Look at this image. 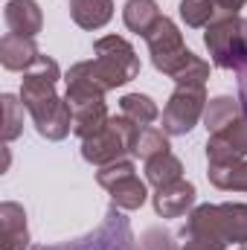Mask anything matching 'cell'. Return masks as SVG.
<instances>
[{
  "label": "cell",
  "mask_w": 247,
  "mask_h": 250,
  "mask_svg": "<svg viewBox=\"0 0 247 250\" xmlns=\"http://www.w3.org/2000/svg\"><path fill=\"white\" fill-rule=\"evenodd\" d=\"M140 76V56L123 35H102L93 41V59L73 64L64 73V99L70 108L105 99V93L123 87Z\"/></svg>",
  "instance_id": "6da1fadb"
},
{
  "label": "cell",
  "mask_w": 247,
  "mask_h": 250,
  "mask_svg": "<svg viewBox=\"0 0 247 250\" xmlns=\"http://www.w3.org/2000/svg\"><path fill=\"white\" fill-rule=\"evenodd\" d=\"M62 79V67L50 56H41L21 79V102L32 117L35 131L50 143H62L73 131V108L56 90Z\"/></svg>",
  "instance_id": "7a4b0ae2"
},
{
  "label": "cell",
  "mask_w": 247,
  "mask_h": 250,
  "mask_svg": "<svg viewBox=\"0 0 247 250\" xmlns=\"http://www.w3.org/2000/svg\"><path fill=\"white\" fill-rule=\"evenodd\" d=\"M148 56L157 73L175 79V84H206L209 79V62L195 56L184 44V32L172 18H160L151 32L145 35Z\"/></svg>",
  "instance_id": "3957f363"
},
{
  "label": "cell",
  "mask_w": 247,
  "mask_h": 250,
  "mask_svg": "<svg viewBox=\"0 0 247 250\" xmlns=\"http://www.w3.org/2000/svg\"><path fill=\"white\" fill-rule=\"evenodd\" d=\"M209 62L221 70H239L247 62V21L233 12H218L204 29Z\"/></svg>",
  "instance_id": "277c9868"
},
{
  "label": "cell",
  "mask_w": 247,
  "mask_h": 250,
  "mask_svg": "<svg viewBox=\"0 0 247 250\" xmlns=\"http://www.w3.org/2000/svg\"><path fill=\"white\" fill-rule=\"evenodd\" d=\"M140 125H134L128 117H111V123L105 125V131H99L90 140H82V157L102 169L108 163H117L125 157H134V143H137Z\"/></svg>",
  "instance_id": "5b68a950"
},
{
  "label": "cell",
  "mask_w": 247,
  "mask_h": 250,
  "mask_svg": "<svg viewBox=\"0 0 247 250\" xmlns=\"http://www.w3.org/2000/svg\"><path fill=\"white\" fill-rule=\"evenodd\" d=\"M32 250H143V248H137V239L131 233V224L123 215V209L111 204L102 224L93 233H87L82 239H73V242H64V245H38Z\"/></svg>",
  "instance_id": "8992f818"
},
{
  "label": "cell",
  "mask_w": 247,
  "mask_h": 250,
  "mask_svg": "<svg viewBox=\"0 0 247 250\" xmlns=\"http://www.w3.org/2000/svg\"><path fill=\"white\" fill-rule=\"evenodd\" d=\"M206 84H175L163 114H160V123L163 131L169 137H184L189 134L195 125L204 120V111H206Z\"/></svg>",
  "instance_id": "52a82bcc"
},
{
  "label": "cell",
  "mask_w": 247,
  "mask_h": 250,
  "mask_svg": "<svg viewBox=\"0 0 247 250\" xmlns=\"http://www.w3.org/2000/svg\"><path fill=\"white\" fill-rule=\"evenodd\" d=\"M96 184L102 189H108L111 204L120 207L123 212H134V209H140V207L148 201L145 181L137 178V166H134L131 157L102 166V169L96 172Z\"/></svg>",
  "instance_id": "ba28073f"
},
{
  "label": "cell",
  "mask_w": 247,
  "mask_h": 250,
  "mask_svg": "<svg viewBox=\"0 0 247 250\" xmlns=\"http://www.w3.org/2000/svg\"><path fill=\"white\" fill-rule=\"evenodd\" d=\"M195 198H198L195 184L181 178L175 184H166V187L154 189L151 204H154V212L160 218H181V215H189L195 209Z\"/></svg>",
  "instance_id": "9c48e42d"
},
{
  "label": "cell",
  "mask_w": 247,
  "mask_h": 250,
  "mask_svg": "<svg viewBox=\"0 0 247 250\" xmlns=\"http://www.w3.org/2000/svg\"><path fill=\"white\" fill-rule=\"evenodd\" d=\"M247 157V117L236 120L218 134H209L206 140V163H224Z\"/></svg>",
  "instance_id": "30bf717a"
},
{
  "label": "cell",
  "mask_w": 247,
  "mask_h": 250,
  "mask_svg": "<svg viewBox=\"0 0 247 250\" xmlns=\"http://www.w3.org/2000/svg\"><path fill=\"white\" fill-rule=\"evenodd\" d=\"M3 21L9 32L23 38H35L44 29V12L35 0H9L3 6Z\"/></svg>",
  "instance_id": "8fae6325"
},
{
  "label": "cell",
  "mask_w": 247,
  "mask_h": 250,
  "mask_svg": "<svg viewBox=\"0 0 247 250\" xmlns=\"http://www.w3.org/2000/svg\"><path fill=\"white\" fill-rule=\"evenodd\" d=\"M41 59V50L35 44V38H23L15 32H6L0 38V64L12 73H26L29 67Z\"/></svg>",
  "instance_id": "7c38bea8"
},
{
  "label": "cell",
  "mask_w": 247,
  "mask_h": 250,
  "mask_svg": "<svg viewBox=\"0 0 247 250\" xmlns=\"http://www.w3.org/2000/svg\"><path fill=\"white\" fill-rule=\"evenodd\" d=\"M0 236L3 250H26L29 248V227H26V209L15 201L0 204Z\"/></svg>",
  "instance_id": "4fadbf2b"
},
{
  "label": "cell",
  "mask_w": 247,
  "mask_h": 250,
  "mask_svg": "<svg viewBox=\"0 0 247 250\" xmlns=\"http://www.w3.org/2000/svg\"><path fill=\"white\" fill-rule=\"evenodd\" d=\"M212 215L227 245H247V204H212Z\"/></svg>",
  "instance_id": "5bb4252c"
},
{
  "label": "cell",
  "mask_w": 247,
  "mask_h": 250,
  "mask_svg": "<svg viewBox=\"0 0 247 250\" xmlns=\"http://www.w3.org/2000/svg\"><path fill=\"white\" fill-rule=\"evenodd\" d=\"M108 123H111V114H108L105 99H93V102H84V105L73 108V134L79 140L96 137L99 131H105Z\"/></svg>",
  "instance_id": "9a60e30c"
},
{
  "label": "cell",
  "mask_w": 247,
  "mask_h": 250,
  "mask_svg": "<svg viewBox=\"0 0 247 250\" xmlns=\"http://www.w3.org/2000/svg\"><path fill=\"white\" fill-rule=\"evenodd\" d=\"M160 18H163V12H160L157 0H125V6H123L125 29L140 35V38H145Z\"/></svg>",
  "instance_id": "2e32d148"
},
{
  "label": "cell",
  "mask_w": 247,
  "mask_h": 250,
  "mask_svg": "<svg viewBox=\"0 0 247 250\" xmlns=\"http://www.w3.org/2000/svg\"><path fill=\"white\" fill-rule=\"evenodd\" d=\"M206 178L215 189L224 192H247V160H224V163H206Z\"/></svg>",
  "instance_id": "e0dca14e"
},
{
  "label": "cell",
  "mask_w": 247,
  "mask_h": 250,
  "mask_svg": "<svg viewBox=\"0 0 247 250\" xmlns=\"http://www.w3.org/2000/svg\"><path fill=\"white\" fill-rule=\"evenodd\" d=\"M70 18L82 29H102L114 18V0H70Z\"/></svg>",
  "instance_id": "ac0fdd59"
},
{
  "label": "cell",
  "mask_w": 247,
  "mask_h": 250,
  "mask_svg": "<svg viewBox=\"0 0 247 250\" xmlns=\"http://www.w3.org/2000/svg\"><path fill=\"white\" fill-rule=\"evenodd\" d=\"M242 117L245 114H242L239 99H233V96H215V99L206 102L204 128H206V134H218V131H224L227 125H233L236 120H242Z\"/></svg>",
  "instance_id": "d6986e66"
},
{
  "label": "cell",
  "mask_w": 247,
  "mask_h": 250,
  "mask_svg": "<svg viewBox=\"0 0 247 250\" xmlns=\"http://www.w3.org/2000/svg\"><path fill=\"white\" fill-rule=\"evenodd\" d=\"M184 178V163L178 154L172 151H163L151 160H145V184H151L154 189L166 187V184H175Z\"/></svg>",
  "instance_id": "ffe728a7"
},
{
  "label": "cell",
  "mask_w": 247,
  "mask_h": 250,
  "mask_svg": "<svg viewBox=\"0 0 247 250\" xmlns=\"http://www.w3.org/2000/svg\"><path fill=\"white\" fill-rule=\"evenodd\" d=\"M120 111H123V117H128L131 123L140 125V128H145V125L160 120V108H157V102L148 93H125L120 99Z\"/></svg>",
  "instance_id": "44dd1931"
},
{
  "label": "cell",
  "mask_w": 247,
  "mask_h": 250,
  "mask_svg": "<svg viewBox=\"0 0 247 250\" xmlns=\"http://www.w3.org/2000/svg\"><path fill=\"white\" fill-rule=\"evenodd\" d=\"M163 151H172L169 134H166L163 128H151V125L140 128L137 143H134V157H140V160L145 163V160H151V157H157V154H163Z\"/></svg>",
  "instance_id": "7402d4cb"
},
{
  "label": "cell",
  "mask_w": 247,
  "mask_h": 250,
  "mask_svg": "<svg viewBox=\"0 0 247 250\" xmlns=\"http://www.w3.org/2000/svg\"><path fill=\"white\" fill-rule=\"evenodd\" d=\"M178 12H181V21L189 29H206L209 21L218 15V6L212 0H181Z\"/></svg>",
  "instance_id": "603a6c76"
},
{
  "label": "cell",
  "mask_w": 247,
  "mask_h": 250,
  "mask_svg": "<svg viewBox=\"0 0 247 250\" xmlns=\"http://www.w3.org/2000/svg\"><path fill=\"white\" fill-rule=\"evenodd\" d=\"M0 102H3V143H12V140H18L21 137V131H23V102L18 99V96H12V93H3L0 96Z\"/></svg>",
  "instance_id": "cb8c5ba5"
},
{
  "label": "cell",
  "mask_w": 247,
  "mask_h": 250,
  "mask_svg": "<svg viewBox=\"0 0 247 250\" xmlns=\"http://www.w3.org/2000/svg\"><path fill=\"white\" fill-rule=\"evenodd\" d=\"M143 250H181V242H175V236L163 227H148L140 239Z\"/></svg>",
  "instance_id": "d4e9b609"
},
{
  "label": "cell",
  "mask_w": 247,
  "mask_h": 250,
  "mask_svg": "<svg viewBox=\"0 0 247 250\" xmlns=\"http://www.w3.org/2000/svg\"><path fill=\"white\" fill-rule=\"evenodd\" d=\"M178 242H181V250H227V245L218 239H206V236L186 233V230L178 233Z\"/></svg>",
  "instance_id": "484cf974"
},
{
  "label": "cell",
  "mask_w": 247,
  "mask_h": 250,
  "mask_svg": "<svg viewBox=\"0 0 247 250\" xmlns=\"http://www.w3.org/2000/svg\"><path fill=\"white\" fill-rule=\"evenodd\" d=\"M236 82H239V105H242V114L247 117V62L236 70Z\"/></svg>",
  "instance_id": "4316f807"
},
{
  "label": "cell",
  "mask_w": 247,
  "mask_h": 250,
  "mask_svg": "<svg viewBox=\"0 0 247 250\" xmlns=\"http://www.w3.org/2000/svg\"><path fill=\"white\" fill-rule=\"evenodd\" d=\"M215 6H218V12H233V15H239V9H245L247 0H212Z\"/></svg>",
  "instance_id": "83f0119b"
},
{
  "label": "cell",
  "mask_w": 247,
  "mask_h": 250,
  "mask_svg": "<svg viewBox=\"0 0 247 250\" xmlns=\"http://www.w3.org/2000/svg\"><path fill=\"white\" fill-rule=\"evenodd\" d=\"M242 250H247V245H242Z\"/></svg>",
  "instance_id": "f1b7e54d"
}]
</instances>
